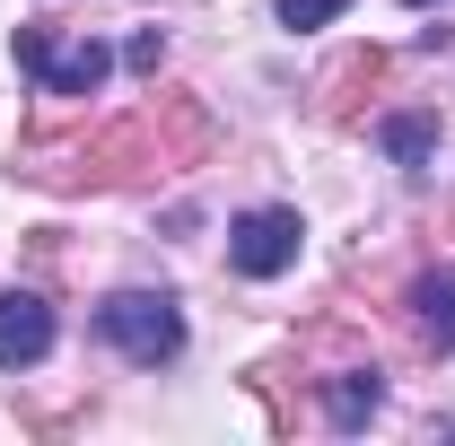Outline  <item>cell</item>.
<instances>
[{
    "label": "cell",
    "instance_id": "obj_1",
    "mask_svg": "<svg viewBox=\"0 0 455 446\" xmlns=\"http://www.w3.org/2000/svg\"><path fill=\"white\" fill-rule=\"evenodd\" d=\"M97 333H106L132 368H167L175 350H184V315H175L167 289H114L106 307H97Z\"/></svg>",
    "mask_w": 455,
    "mask_h": 446
},
{
    "label": "cell",
    "instance_id": "obj_2",
    "mask_svg": "<svg viewBox=\"0 0 455 446\" xmlns=\"http://www.w3.org/2000/svg\"><path fill=\"white\" fill-rule=\"evenodd\" d=\"M18 70L44 88V97H97L106 88L114 53L97 36H79V44H53V27H18Z\"/></svg>",
    "mask_w": 455,
    "mask_h": 446
},
{
    "label": "cell",
    "instance_id": "obj_3",
    "mask_svg": "<svg viewBox=\"0 0 455 446\" xmlns=\"http://www.w3.org/2000/svg\"><path fill=\"white\" fill-rule=\"evenodd\" d=\"M149 167H167V140H158V123H149V114H132V123L97 131V140L70 158L61 193H88V184H132V175H149Z\"/></svg>",
    "mask_w": 455,
    "mask_h": 446
},
{
    "label": "cell",
    "instance_id": "obj_4",
    "mask_svg": "<svg viewBox=\"0 0 455 446\" xmlns=\"http://www.w3.org/2000/svg\"><path fill=\"white\" fill-rule=\"evenodd\" d=\"M298 245H307V219L289 202H263V211H236L228 219V263L245 280H281L298 263Z\"/></svg>",
    "mask_w": 455,
    "mask_h": 446
},
{
    "label": "cell",
    "instance_id": "obj_5",
    "mask_svg": "<svg viewBox=\"0 0 455 446\" xmlns=\"http://www.w3.org/2000/svg\"><path fill=\"white\" fill-rule=\"evenodd\" d=\"M53 350V307L36 289H0V368H36Z\"/></svg>",
    "mask_w": 455,
    "mask_h": 446
},
{
    "label": "cell",
    "instance_id": "obj_6",
    "mask_svg": "<svg viewBox=\"0 0 455 446\" xmlns=\"http://www.w3.org/2000/svg\"><path fill=\"white\" fill-rule=\"evenodd\" d=\"M411 341H420L429 359H455V263L411 280Z\"/></svg>",
    "mask_w": 455,
    "mask_h": 446
},
{
    "label": "cell",
    "instance_id": "obj_7",
    "mask_svg": "<svg viewBox=\"0 0 455 446\" xmlns=\"http://www.w3.org/2000/svg\"><path fill=\"white\" fill-rule=\"evenodd\" d=\"M149 123H158V140H167V167H193V158L211 149V106H202V97H184V88L158 97Z\"/></svg>",
    "mask_w": 455,
    "mask_h": 446
},
{
    "label": "cell",
    "instance_id": "obj_8",
    "mask_svg": "<svg viewBox=\"0 0 455 446\" xmlns=\"http://www.w3.org/2000/svg\"><path fill=\"white\" fill-rule=\"evenodd\" d=\"M386 411V377L377 368H341V377H324V420L333 429H368Z\"/></svg>",
    "mask_w": 455,
    "mask_h": 446
},
{
    "label": "cell",
    "instance_id": "obj_9",
    "mask_svg": "<svg viewBox=\"0 0 455 446\" xmlns=\"http://www.w3.org/2000/svg\"><path fill=\"white\" fill-rule=\"evenodd\" d=\"M377 79H386V53H377V44L341 53V70L324 79V97H315V114H324V123H350V114H359V97H368Z\"/></svg>",
    "mask_w": 455,
    "mask_h": 446
},
{
    "label": "cell",
    "instance_id": "obj_10",
    "mask_svg": "<svg viewBox=\"0 0 455 446\" xmlns=\"http://www.w3.org/2000/svg\"><path fill=\"white\" fill-rule=\"evenodd\" d=\"M377 140H386V158H395V167H429V158H438V114H420V106H403V114H386V123H377Z\"/></svg>",
    "mask_w": 455,
    "mask_h": 446
},
{
    "label": "cell",
    "instance_id": "obj_11",
    "mask_svg": "<svg viewBox=\"0 0 455 446\" xmlns=\"http://www.w3.org/2000/svg\"><path fill=\"white\" fill-rule=\"evenodd\" d=\"M123 61H132L140 79H158V61H167V36H158V27H140V36L123 44Z\"/></svg>",
    "mask_w": 455,
    "mask_h": 446
},
{
    "label": "cell",
    "instance_id": "obj_12",
    "mask_svg": "<svg viewBox=\"0 0 455 446\" xmlns=\"http://www.w3.org/2000/svg\"><path fill=\"white\" fill-rule=\"evenodd\" d=\"M350 0H281V27H333Z\"/></svg>",
    "mask_w": 455,
    "mask_h": 446
},
{
    "label": "cell",
    "instance_id": "obj_13",
    "mask_svg": "<svg viewBox=\"0 0 455 446\" xmlns=\"http://www.w3.org/2000/svg\"><path fill=\"white\" fill-rule=\"evenodd\" d=\"M403 9H438V0H403Z\"/></svg>",
    "mask_w": 455,
    "mask_h": 446
}]
</instances>
